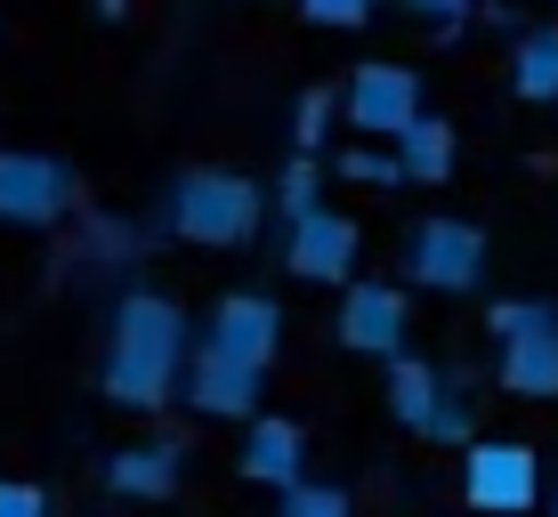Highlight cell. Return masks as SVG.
Wrapping results in <instances>:
<instances>
[{
	"mask_svg": "<svg viewBox=\"0 0 558 517\" xmlns=\"http://www.w3.org/2000/svg\"><path fill=\"white\" fill-rule=\"evenodd\" d=\"M98 9H106V16H122V9H130V0H98Z\"/></svg>",
	"mask_w": 558,
	"mask_h": 517,
	"instance_id": "obj_26",
	"label": "cell"
},
{
	"mask_svg": "<svg viewBox=\"0 0 558 517\" xmlns=\"http://www.w3.org/2000/svg\"><path fill=\"white\" fill-rule=\"evenodd\" d=\"M340 113H349L356 146H397V138L421 122V113H429V106H421V73L397 65V57H373V65L349 73V89H340Z\"/></svg>",
	"mask_w": 558,
	"mask_h": 517,
	"instance_id": "obj_4",
	"label": "cell"
},
{
	"mask_svg": "<svg viewBox=\"0 0 558 517\" xmlns=\"http://www.w3.org/2000/svg\"><path fill=\"white\" fill-rule=\"evenodd\" d=\"M510 89H518L526 106L558 98V25H534V33H518V49H510Z\"/></svg>",
	"mask_w": 558,
	"mask_h": 517,
	"instance_id": "obj_15",
	"label": "cell"
},
{
	"mask_svg": "<svg viewBox=\"0 0 558 517\" xmlns=\"http://www.w3.org/2000/svg\"><path fill=\"white\" fill-rule=\"evenodd\" d=\"M0 517H49L41 485H25V477H0Z\"/></svg>",
	"mask_w": 558,
	"mask_h": 517,
	"instance_id": "obj_25",
	"label": "cell"
},
{
	"mask_svg": "<svg viewBox=\"0 0 558 517\" xmlns=\"http://www.w3.org/2000/svg\"><path fill=\"white\" fill-rule=\"evenodd\" d=\"M405 9L421 16V25H437V33H461V25H470V9H477V0H405Z\"/></svg>",
	"mask_w": 558,
	"mask_h": 517,
	"instance_id": "obj_24",
	"label": "cell"
},
{
	"mask_svg": "<svg viewBox=\"0 0 558 517\" xmlns=\"http://www.w3.org/2000/svg\"><path fill=\"white\" fill-rule=\"evenodd\" d=\"M477 429V396H470V372H437V405L421 420V436H437V445H470Z\"/></svg>",
	"mask_w": 558,
	"mask_h": 517,
	"instance_id": "obj_16",
	"label": "cell"
},
{
	"mask_svg": "<svg viewBox=\"0 0 558 517\" xmlns=\"http://www.w3.org/2000/svg\"><path fill=\"white\" fill-rule=\"evenodd\" d=\"M276 348H283V316H276V299H259V292L219 299L210 323H203V356L235 364V372H267Z\"/></svg>",
	"mask_w": 558,
	"mask_h": 517,
	"instance_id": "obj_6",
	"label": "cell"
},
{
	"mask_svg": "<svg viewBox=\"0 0 558 517\" xmlns=\"http://www.w3.org/2000/svg\"><path fill=\"white\" fill-rule=\"evenodd\" d=\"M405 275L421 292H477L486 283V226L470 219H421L405 243Z\"/></svg>",
	"mask_w": 558,
	"mask_h": 517,
	"instance_id": "obj_5",
	"label": "cell"
},
{
	"mask_svg": "<svg viewBox=\"0 0 558 517\" xmlns=\"http://www.w3.org/2000/svg\"><path fill=\"white\" fill-rule=\"evenodd\" d=\"M437 405V364H421V356H397L389 364V413L405 420V429H421Z\"/></svg>",
	"mask_w": 558,
	"mask_h": 517,
	"instance_id": "obj_17",
	"label": "cell"
},
{
	"mask_svg": "<svg viewBox=\"0 0 558 517\" xmlns=\"http://www.w3.org/2000/svg\"><path fill=\"white\" fill-rule=\"evenodd\" d=\"M73 210V170L49 155H0V226H49Z\"/></svg>",
	"mask_w": 558,
	"mask_h": 517,
	"instance_id": "obj_7",
	"label": "cell"
},
{
	"mask_svg": "<svg viewBox=\"0 0 558 517\" xmlns=\"http://www.w3.org/2000/svg\"><path fill=\"white\" fill-rule=\"evenodd\" d=\"M276 210L283 219H307V210H324V179H316V162H292L276 179Z\"/></svg>",
	"mask_w": 558,
	"mask_h": 517,
	"instance_id": "obj_19",
	"label": "cell"
},
{
	"mask_svg": "<svg viewBox=\"0 0 558 517\" xmlns=\"http://www.w3.org/2000/svg\"><path fill=\"white\" fill-rule=\"evenodd\" d=\"M389 155H397V179H413V186H437V179H453V122L421 113V122H413L405 138L389 146Z\"/></svg>",
	"mask_w": 558,
	"mask_h": 517,
	"instance_id": "obj_14",
	"label": "cell"
},
{
	"mask_svg": "<svg viewBox=\"0 0 558 517\" xmlns=\"http://www.w3.org/2000/svg\"><path fill=\"white\" fill-rule=\"evenodd\" d=\"M486 323H494V340H518V332H550L558 308H550V299H502Z\"/></svg>",
	"mask_w": 558,
	"mask_h": 517,
	"instance_id": "obj_21",
	"label": "cell"
},
{
	"mask_svg": "<svg viewBox=\"0 0 558 517\" xmlns=\"http://www.w3.org/2000/svg\"><path fill=\"white\" fill-rule=\"evenodd\" d=\"M461 502L477 517H534L543 502V453L518 436H477L461 453Z\"/></svg>",
	"mask_w": 558,
	"mask_h": 517,
	"instance_id": "obj_3",
	"label": "cell"
},
{
	"mask_svg": "<svg viewBox=\"0 0 558 517\" xmlns=\"http://www.w3.org/2000/svg\"><path fill=\"white\" fill-rule=\"evenodd\" d=\"M186 372V316L162 292H130L106 332V396L113 405H162Z\"/></svg>",
	"mask_w": 558,
	"mask_h": 517,
	"instance_id": "obj_1",
	"label": "cell"
},
{
	"mask_svg": "<svg viewBox=\"0 0 558 517\" xmlns=\"http://www.w3.org/2000/svg\"><path fill=\"white\" fill-rule=\"evenodd\" d=\"M332 170H340V179H356V186H405V179H397V155H389V146H340Z\"/></svg>",
	"mask_w": 558,
	"mask_h": 517,
	"instance_id": "obj_18",
	"label": "cell"
},
{
	"mask_svg": "<svg viewBox=\"0 0 558 517\" xmlns=\"http://www.w3.org/2000/svg\"><path fill=\"white\" fill-rule=\"evenodd\" d=\"M502 389L510 396H558V323L502 340Z\"/></svg>",
	"mask_w": 558,
	"mask_h": 517,
	"instance_id": "obj_12",
	"label": "cell"
},
{
	"mask_svg": "<svg viewBox=\"0 0 558 517\" xmlns=\"http://www.w3.org/2000/svg\"><path fill=\"white\" fill-rule=\"evenodd\" d=\"M405 332H413V308H405L397 283H349V299H340V348L397 364L405 356Z\"/></svg>",
	"mask_w": 558,
	"mask_h": 517,
	"instance_id": "obj_8",
	"label": "cell"
},
{
	"mask_svg": "<svg viewBox=\"0 0 558 517\" xmlns=\"http://www.w3.org/2000/svg\"><path fill=\"white\" fill-rule=\"evenodd\" d=\"M356 219L349 210H307V219H292V243H283V267H292L300 283H349L356 275Z\"/></svg>",
	"mask_w": 558,
	"mask_h": 517,
	"instance_id": "obj_9",
	"label": "cell"
},
{
	"mask_svg": "<svg viewBox=\"0 0 558 517\" xmlns=\"http://www.w3.org/2000/svg\"><path fill=\"white\" fill-rule=\"evenodd\" d=\"M179 389H186V405L210 413V420H252L259 413V372H235V364H219V356H195L179 372Z\"/></svg>",
	"mask_w": 558,
	"mask_h": 517,
	"instance_id": "obj_10",
	"label": "cell"
},
{
	"mask_svg": "<svg viewBox=\"0 0 558 517\" xmlns=\"http://www.w3.org/2000/svg\"><path fill=\"white\" fill-rule=\"evenodd\" d=\"M292 138H300V162H316V146L332 138V89H307L300 113H292Z\"/></svg>",
	"mask_w": 558,
	"mask_h": 517,
	"instance_id": "obj_20",
	"label": "cell"
},
{
	"mask_svg": "<svg viewBox=\"0 0 558 517\" xmlns=\"http://www.w3.org/2000/svg\"><path fill=\"white\" fill-rule=\"evenodd\" d=\"M300 453H307V436L292 429V420H252V436H243V477H252V485H300Z\"/></svg>",
	"mask_w": 558,
	"mask_h": 517,
	"instance_id": "obj_11",
	"label": "cell"
},
{
	"mask_svg": "<svg viewBox=\"0 0 558 517\" xmlns=\"http://www.w3.org/2000/svg\"><path fill=\"white\" fill-rule=\"evenodd\" d=\"M300 16H307V25H340V33H349V25L373 16V0H300Z\"/></svg>",
	"mask_w": 558,
	"mask_h": 517,
	"instance_id": "obj_23",
	"label": "cell"
},
{
	"mask_svg": "<svg viewBox=\"0 0 558 517\" xmlns=\"http://www.w3.org/2000/svg\"><path fill=\"white\" fill-rule=\"evenodd\" d=\"M106 485L130 493V502H162V493L179 485V445H130V453H113Z\"/></svg>",
	"mask_w": 558,
	"mask_h": 517,
	"instance_id": "obj_13",
	"label": "cell"
},
{
	"mask_svg": "<svg viewBox=\"0 0 558 517\" xmlns=\"http://www.w3.org/2000/svg\"><path fill=\"white\" fill-rule=\"evenodd\" d=\"M283 517H349V493L340 485H283Z\"/></svg>",
	"mask_w": 558,
	"mask_h": 517,
	"instance_id": "obj_22",
	"label": "cell"
},
{
	"mask_svg": "<svg viewBox=\"0 0 558 517\" xmlns=\"http://www.w3.org/2000/svg\"><path fill=\"white\" fill-rule=\"evenodd\" d=\"M267 219V186L243 170H186L170 186V235L203 243V251H243Z\"/></svg>",
	"mask_w": 558,
	"mask_h": 517,
	"instance_id": "obj_2",
	"label": "cell"
}]
</instances>
